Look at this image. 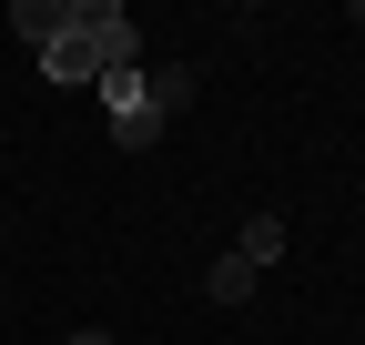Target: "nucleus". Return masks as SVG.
<instances>
[{
    "label": "nucleus",
    "mask_w": 365,
    "mask_h": 345,
    "mask_svg": "<svg viewBox=\"0 0 365 345\" xmlns=\"http://www.w3.org/2000/svg\"><path fill=\"white\" fill-rule=\"evenodd\" d=\"M91 92L112 102V143H122V153H153V143H163V112H153V92H143V71H102Z\"/></svg>",
    "instance_id": "obj_1"
},
{
    "label": "nucleus",
    "mask_w": 365,
    "mask_h": 345,
    "mask_svg": "<svg viewBox=\"0 0 365 345\" xmlns=\"http://www.w3.org/2000/svg\"><path fill=\"white\" fill-rule=\"evenodd\" d=\"M71 21H81L91 51H102V71H132V11L122 0H71Z\"/></svg>",
    "instance_id": "obj_2"
},
{
    "label": "nucleus",
    "mask_w": 365,
    "mask_h": 345,
    "mask_svg": "<svg viewBox=\"0 0 365 345\" xmlns=\"http://www.w3.org/2000/svg\"><path fill=\"white\" fill-rule=\"evenodd\" d=\"M41 71H51L61 92H81V81H102V51H91V41H81V21H71L61 41H41Z\"/></svg>",
    "instance_id": "obj_3"
},
{
    "label": "nucleus",
    "mask_w": 365,
    "mask_h": 345,
    "mask_svg": "<svg viewBox=\"0 0 365 345\" xmlns=\"http://www.w3.org/2000/svg\"><path fill=\"white\" fill-rule=\"evenodd\" d=\"M143 92H153V112L173 122L182 102H193V92H203V71H193V61H163V71H143Z\"/></svg>",
    "instance_id": "obj_4"
},
{
    "label": "nucleus",
    "mask_w": 365,
    "mask_h": 345,
    "mask_svg": "<svg viewBox=\"0 0 365 345\" xmlns=\"http://www.w3.org/2000/svg\"><path fill=\"white\" fill-rule=\"evenodd\" d=\"M234 254H244L254 274H264V264H284V213H254V224L234 234Z\"/></svg>",
    "instance_id": "obj_5"
},
{
    "label": "nucleus",
    "mask_w": 365,
    "mask_h": 345,
    "mask_svg": "<svg viewBox=\"0 0 365 345\" xmlns=\"http://www.w3.org/2000/svg\"><path fill=\"white\" fill-rule=\"evenodd\" d=\"M254 284H264V274L244 264V254H213V274H203V294H213V305H244Z\"/></svg>",
    "instance_id": "obj_6"
},
{
    "label": "nucleus",
    "mask_w": 365,
    "mask_h": 345,
    "mask_svg": "<svg viewBox=\"0 0 365 345\" xmlns=\"http://www.w3.org/2000/svg\"><path fill=\"white\" fill-rule=\"evenodd\" d=\"M11 31L41 51V41H61V31H71V11H51V0H11Z\"/></svg>",
    "instance_id": "obj_7"
},
{
    "label": "nucleus",
    "mask_w": 365,
    "mask_h": 345,
    "mask_svg": "<svg viewBox=\"0 0 365 345\" xmlns=\"http://www.w3.org/2000/svg\"><path fill=\"white\" fill-rule=\"evenodd\" d=\"M71 345H112V335H102V325H81V335H71Z\"/></svg>",
    "instance_id": "obj_8"
}]
</instances>
